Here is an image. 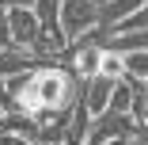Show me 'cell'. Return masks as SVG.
Here are the masks:
<instances>
[{"label": "cell", "instance_id": "cell-20", "mask_svg": "<svg viewBox=\"0 0 148 145\" xmlns=\"http://www.w3.org/2000/svg\"><path fill=\"white\" fill-rule=\"evenodd\" d=\"M106 145H133V137H114V141H106Z\"/></svg>", "mask_w": 148, "mask_h": 145}, {"label": "cell", "instance_id": "cell-2", "mask_svg": "<svg viewBox=\"0 0 148 145\" xmlns=\"http://www.w3.org/2000/svg\"><path fill=\"white\" fill-rule=\"evenodd\" d=\"M95 27H99V4L95 0H61V31L69 42H80Z\"/></svg>", "mask_w": 148, "mask_h": 145}, {"label": "cell", "instance_id": "cell-13", "mask_svg": "<svg viewBox=\"0 0 148 145\" xmlns=\"http://www.w3.org/2000/svg\"><path fill=\"white\" fill-rule=\"evenodd\" d=\"M99 76H106V80H125V76H129L125 53H118V50L106 46V53H103V73H99Z\"/></svg>", "mask_w": 148, "mask_h": 145}, {"label": "cell", "instance_id": "cell-23", "mask_svg": "<svg viewBox=\"0 0 148 145\" xmlns=\"http://www.w3.org/2000/svg\"><path fill=\"white\" fill-rule=\"evenodd\" d=\"M144 4H148V0H144Z\"/></svg>", "mask_w": 148, "mask_h": 145}, {"label": "cell", "instance_id": "cell-19", "mask_svg": "<svg viewBox=\"0 0 148 145\" xmlns=\"http://www.w3.org/2000/svg\"><path fill=\"white\" fill-rule=\"evenodd\" d=\"M133 137H137V141H144V145H148V122H137V134H133Z\"/></svg>", "mask_w": 148, "mask_h": 145}, {"label": "cell", "instance_id": "cell-1", "mask_svg": "<svg viewBox=\"0 0 148 145\" xmlns=\"http://www.w3.org/2000/svg\"><path fill=\"white\" fill-rule=\"evenodd\" d=\"M8 84H12V96H15V111L31 114L38 122L65 119L84 99V80L69 65H38L31 73L8 76Z\"/></svg>", "mask_w": 148, "mask_h": 145}, {"label": "cell", "instance_id": "cell-5", "mask_svg": "<svg viewBox=\"0 0 148 145\" xmlns=\"http://www.w3.org/2000/svg\"><path fill=\"white\" fill-rule=\"evenodd\" d=\"M8 19H12V46L31 50L34 38L42 35V19L34 15V8H8Z\"/></svg>", "mask_w": 148, "mask_h": 145}, {"label": "cell", "instance_id": "cell-14", "mask_svg": "<svg viewBox=\"0 0 148 145\" xmlns=\"http://www.w3.org/2000/svg\"><path fill=\"white\" fill-rule=\"evenodd\" d=\"M110 111H118V114H133V80H129V76L114 84V96H110Z\"/></svg>", "mask_w": 148, "mask_h": 145}, {"label": "cell", "instance_id": "cell-16", "mask_svg": "<svg viewBox=\"0 0 148 145\" xmlns=\"http://www.w3.org/2000/svg\"><path fill=\"white\" fill-rule=\"evenodd\" d=\"M125 65H129V76L148 80V53H125Z\"/></svg>", "mask_w": 148, "mask_h": 145}, {"label": "cell", "instance_id": "cell-12", "mask_svg": "<svg viewBox=\"0 0 148 145\" xmlns=\"http://www.w3.org/2000/svg\"><path fill=\"white\" fill-rule=\"evenodd\" d=\"M118 53H148V31H129V35H114L106 42Z\"/></svg>", "mask_w": 148, "mask_h": 145}, {"label": "cell", "instance_id": "cell-6", "mask_svg": "<svg viewBox=\"0 0 148 145\" xmlns=\"http://www.w3.org/2000/svg\"><path fill=\"white\" fill-rule=\"evenodd\" d=\"M114 84H118V80H106V76H91V80H84V107L91 111V114H103V111H110Z\"/></svg>", "mask_w": 148, "mask_h": 145}, {"label": "cell", "instance_id": "cell-4", "mask_svg": "<svg viewBox=\"0 0 148 145\" xmlns=\"http://www.w3.org/2000/svg\"><path fill=\"white\" fill-rule=\"evenodd\" d=\"M103 53H106V46H95V42L80 38V42L69 46V69H72L80 80H91V76L103 73Z\"/></svg>", "mask_w": 148, "mask_h": 145}, {"label": "cell", "instance_id": "cell-21", "mask_svg": "<svg viewBox=\"0 0 148 145\" xmlns=\"http://www.w3.org/2000/svg\"><path fill=\"white\" fill-rule=\"evenodd\" d=\"M0 126H4V111H0Z\"/></svg>", "mask_w": 148, "mask_h": 145}, {"label": "cell", "instance_id": "cell-11", "mask_svg": "<svg viewBox=\"0 0 148 145\" xmlns=\"http://www.w3.org/2000/svg\"><path fill=\"white\" fill-rule=\"evenodd\" d=\"M34 15L42 19V31L65 35V31H61V0H38V4H34Z\"/></svg>", "mask_w": 148, "mask_h": 145}, {"label": "cell", "instance_id": "cell-22", "mask_svg": "<svg viewBox=\"0 0 148 145\" xmlns=\"http://www.w3.org/2000/svg\"><path fill=\"white\" fill-rule=\"evenodd\" d=\"M95 4H99V8H103V4H106V0H95Z\"/></svg>", "mask_w": 148, "mask_h": 145}, {"label": "cell", "instance_id": "cell-18", "mask_svg": "<svg viewBox=\"0 0 148 145\" xmlns=\"http://www.w3.org/2000/svg\"><path fill=\"white\" fill-rule=\"evenodd\" d=\"M0 4H4V8H34L38 0H0Z\"/></svg>", "mask_w": 148, "mask_h": 145}, {"label": "cell", "instance_id": "cell-15", "mask_svg": "<svg viewBox=\"0 0 148 145\" xmlns=\"http://www.w3.org/2000/svg\"><path fill=\"white\" fill-rule=\"evenodd\" d=\"M129 80H133V119L148 122V80H137V76Z\"/></svg>", "mask_w": 148, "mask_h": 145}, {"label": "cell", "instance_id": "cell-10", "mask_svg": "<svg viewBox=\"0 0 148 145\" xmlns=\"http://www.w3.org/2000/svg\"><path fill=\"white\" fill-rule=\"evenodd\" d=\"M4 134H19V137H31L34 145H38V130H42V122L38 119H31V114H23V111H15V114H4V126H0Z\"/></svg>", "mask_w": 148, "mask_h": 145}, {"label": "cell", "instance_id": "cell-17", "mask_svg": "<svg viewBox=\"0 0 148 145\" xmlns=\"http://www.w3.org/2000/svg\"><path fill=\"white\" fill-rule=\"evenodd\" d=\"M0 50H12V19L4 4H0Z\"/></svg>", "mask_w": 148, "mask_h": 145}, {"label": "cell", "instance_id": "cell-3", "mask_svg": "<svg viewBox=\"0 0 148 145\" xmlns=\"http://www.w3.org/2000/svg\"><path fill=\"white\" fill-rule=\"evenodd\" d=\"M137 134V119L133 114H118V111H103L91 119V134H87V145H106L114 137H133Z\"/></svg>", "mask_w": 148, "mask_h": 145}, {"label": "cell", "instance_id": "cell-7", "mask_svg": "<svg viewBox=\"0 0 148 145\" xmlns=\"http://www.w3.org/2000/svg\"><path fill=\"white\" fill-rule=\"evenodd\" d=\"M42 61L31 53V50H19V46H12V50H0V76H19V73H31V69H38Z\"/></svg>", "mask_w": 148, "mask_h": 145}, {"label": "cell", "instance_id": "cell-8", "mask_svg": "<svg viewBox=\"0 0 148 145\" xmlns=\"http://www.w3.org/2000/svg\"><path fill=\"white\" fill-rule=\"evenodd\" d=\"M137 8H144V0H106V4L99 8V27L106 31V27H114V23L129 19Z\"/></svg>", "mask_w": 148, "mask_h": 145}, {"label": "cell", "instance_id": "cell-9", "mask_svg": "<svg viewBox=\"0 0 148 145\" xmlns=\"http://www.w3.org/2000/svg\"><path fill=\"white\" fill-rule=\"evenodd\" d=\"M91 119L95 114L84 107V99L76 103L72 119H69V134H65V145H87V134H91Z\"/></svg>", "mask_w": 148, "mask_h": 145}]
</instances>
